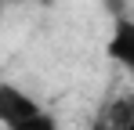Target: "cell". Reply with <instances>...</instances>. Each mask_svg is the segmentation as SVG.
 <instances>
[{
	"mask_svg": "<svg viewBox=\"0 0 134 130\" xmlns=\"http://www.w3.org/2000/svg\"><path fill=\"white\" fill-rule=\"evenodd\" d=\"M0 4H22V0H0Z\"/></svg>",
	"mask_w": 134,
	"mask_h": 130,
	"instance_id": "cell-6",
	"label": "cell"
},
{
	"mask_svg": "<svg viewBox=\"0 0 134 130\" xmlns=\"http://www.w3.org/2000/svg\"><path fill=\"white\" fill-rule=\"evenodd\" d=\"M105 54H109L123 72H131V76H134V18L116 15L112 33H109V43H105Z\"/></svg>",
	"mask_w": 134,
	"mask_h": 130,
	"instance_id": "cell-2",
	"label": "cell"
},
{
	"mask_svg": "<svg viewBox=\"0 0 134 130\" xmlns=\"http://www.w3.org/2000/svg\"><path fill=\"white\" fill-rule=\"evenodd\" d=\"M123 130H134V101H131V116H127V127Z\"/></svg>",
	"mask_w": 134,
	"mask_h": 130,
	"instance_id": "cell-5",
	"label": "cell"
},
{
	"mask_svg": "<svg viewBox=\"0 0 134 130\" xmlns=\"http://www.w3.org/2000/svg\"><path fill=\"white\" fill-rule=\"evenodd\" d=\"M7 130H62V123H58V116H51L47 108H36L33 116H25L22 123H15V127Z\"/></svg>",
	"mask_w": 134,
	"mask_h": 130,
	"instance_id": "cell-4",
	"label": "cell"
},
{
	"mask_svg": "<svg viewBox=\"0 0 134 130\" xmlns=\"http://www.w3.org/2000/svg\"><path fill=\"white\" fill-rule=\"evenodd\" d=\"M131 101H134V90H131V94H116V98H109L105 105L98 108L91 130H123V127H127V116H131Z\"/></svg>",
	"mask_w": 134,
	"mask_h": 130,
	"instance_id": "cell-3",
	"label": "cell"
},
{
	"mask_svg": "<svg viewBox=\"0 0 134 130\" xmlns=\"http://www.w3.org/2000/svg\"><path fill=\"white\" fill-rule=\"evenodd\" d=\"M36 108H44L36 98H29L22 87L7 83V80H0V127H15V123H22L25 116H33Z\"/></svg>",
	"mask_w": 134,
	"mask_h": 130,
	"instance_id": "cell-1",
	"label": "cell"
}]
</instances>
